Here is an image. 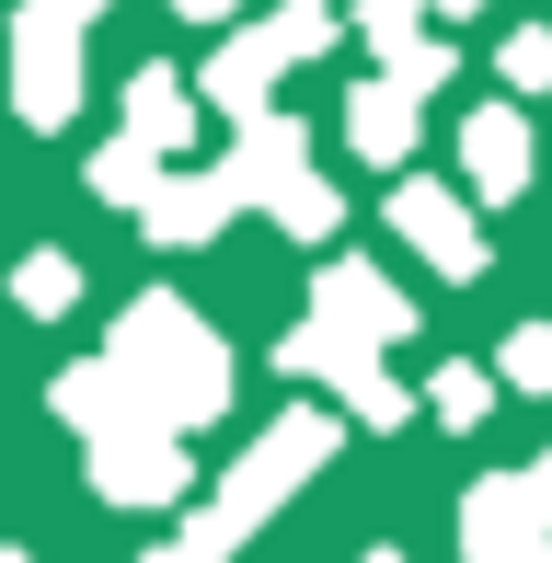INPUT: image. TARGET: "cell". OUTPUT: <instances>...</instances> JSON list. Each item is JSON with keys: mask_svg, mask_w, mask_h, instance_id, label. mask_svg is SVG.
Segmentation results:
<instances>
[{"mask_svg": "<svg viewBox=\"0 0 552 563\" xmlns=\"http://www.w3.org/2000/svg\"><path fill=\"white\" fill-rule=\"evenodd\" d=\"M115 379H128L162 426H208L219 402H231V356H219V334L185 322L173 299H139V311H128V334H115Z\"/></svg>", "mask_w": 552, "mask_h": 563, "instance_id": "1", "label": "cell"}, {"mask_svg": "<svg viewBox=\"0 0 552 563\" xmlns=\"http://www.w3.org/2000/svg\"><path fill=\"white\" fill-rule=\"evenodd\" d=\"M541 541H552V495H541V472L472 483V506H461V552H472V563H541Z\"/></svg>", "mask_w": 552, "mask_h": 563, "instance_id": "2", "label": "cell"}, {"mask_svg": "<svg viewBox=\"0 0 552 563\" xmlns=\"http://www.w3.org/2000/svg\"><path fill=\"white\" fill-rule=\"evenodd\" d=\"M391 230H404L438 276H484V230L461 219V196H449V185H404V196H391Z\"/></svg>", "mask_w": 552, "mask_h": 563, "instance_id": "3", "label": "cell"}, {"mask_svg": "<svg viewBox=\"0 0 552 563\" xmlns=\"http://www.w3.org/2000/svg\"><path fill=\"white\" fill-rule=\"evenodd\" d=\"M322 334H345V345H391V334H415V311H404V288H391V276H368V265H322Z\"/></svg>", "mask_w": 552, "mask_h": 563, "instance_id": "4", "label": "cell"}, {"mask_svg": "<svg viewBox=\"0 0 552 563\" xmlns=\"http://www.w3.org/2000/svg\"><path fill=\"white\" fill-rule=\"evenodd\" d=\"M461 173H472V196H518L530 185V126H518L507 104L461 115Z\"/></svg>", "mask_w": 552, "mask_h": 563, "instance_id": "5", "label": "cell"}, {"mask_svg": "<svg viewBox=\"0 0 552 563\" xmlns=\"http://www.w3.org/2000/svg\"><path fill=\"white\" fill-rule=\"evenodd\" d=\"M345 139H357L368 162H404V150H415V92H404V81H357V104H345Z\"/></svg>", "mask_w": 552, "mask_h": 563, "instance_id": "6", "label": "cell"}, {"mask_svg": "<svg viewBox=\"0 0 552 563\" xmlns=\"http://www.w3.org/2000/svg\"><path fill=\"white\" fill-rule=\"evenodd\" d=\"M128 115H139V150H150V139H185V126H196V104H185V92H173V69H139Z\"/></svg>", "mask_w": 552, "mask_h": 563, "instance_id": "7", "label": "cell"}, {"mask_svg": "<svg viewBox=\"0 0 552 563\" xmlns=\"http://www.w3.org/2000/svg\"><path fill=\"white\" fill-rule=\"evenodd\" d=\"M507 379L518 391H552V322H518L507 334Z\"/></svg>", "mask_w": 552, "mask_h": 563, "instance_id": "8", "label": "cell"}, {"mask_svg": "<svg viewBox=\"0 0 552 563\" xmlns=\"http://www.w3.org/2000/svg\"><path fill=\"white\" fill-rule=\"evenodd\" d=\"M507 81L518 92H552V35L530 23V35H507Z\"/></svg>", "mask_w": 552, "mask_h": 563, "instance_id": "9", "label": "cell"}, {"mask_svg": "<svg viewBox=\"0 0 552 563\" xmlns=\"http://www.w3.org/2000/svg\"><path fill=\"white\" fill-rule=\"evenodd\" d=\"M484 402H495V379H484V368H449V379H438V415H449V426H472Z\"/></svg>", "mask_w": 552, "mask_h": 563, "instance_id": "10", "label": "cell"}, {"mask_svg": "<svg viewBox=\"0 0 552 563\" xmlns=\"http://www.w3.org/2000/svg\"><path fill=\"white\" fill-rule=\"evenodd\" d=\"M23 299H35V311H58V299H69V265H58V253H35V276H23Z\"/></svg>", "mask_w": 552, "mask_h": 563, "instance_id": "11", "label": "cell"}, {"mask_svg": "<svg viewBox=\"0 0 552 563\" xmlns=\"http://www.w3.org/2000/svg\"><path fill=\"white\" fill-rule=\"evenodd\" d=\"M173 12H208V23H219V12H242V0H173Z\"/></svg>", "mask_w": 552, "mask_h": 563, "instance_id": "12", "label": "cell"}, {"mask_svg": "<svg viewBox=\"0 0 552 563\" xmlns=\"http://www.w3.org/2000/svg\"><path fill=\"white\" fill-rule=\"evenodd\" d=\"M415 12H484V0H415Z\"/></svg>", "mask_w": 552, "mask_h": 563, "instance_id": "13", "label": "cell"}, {"mask_svg": "<svg viewBox=\"0 0 552 563\" xmlns=\"http://www.w3.org/2000/svg\"><path fill=\"white\" fill-rule=\"evenodd\" d=\"M541 495H552V460H541Z\"/></svg>", "mask_w": 552, "mask_h": 563, "instance_id": "14", "label": "cell"}, {"mask_svg": "<svg viewBox=\"0 0 552 563\" xmlns=\"http://www.w3.org/2000/svg\"><path fill=\"white\" fill-rule=\"evenodd\" d=\"M380 563H391V552H380Z\"/></svg>", "mask_w": 552, "mask_h": 563, "instance_id": "15", "label": "cell"}, {"mask_svg": "<svg viewBox=\"0 0 552 563\" xmlns=\"http://www.w3.org/2000/svg\"><path fill=\"white\" fill-rule=\"evenodd\" d=\"M541 563H552V552H541Z\"/></svg>", "mask_w": 552, "mask_h": 563, "instance_id": "16", "label": "cell"}]
</instances>
